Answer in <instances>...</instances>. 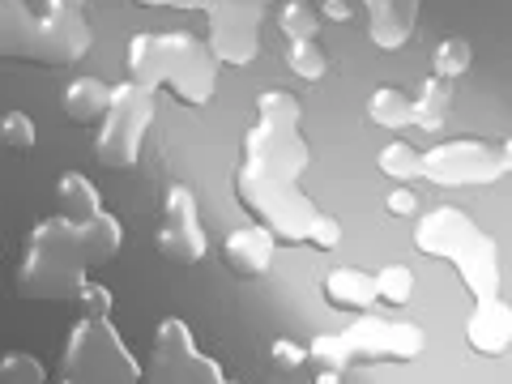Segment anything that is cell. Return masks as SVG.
Masks as SVG:
<instances>
[{
    "instance_id": "17",
    "label": "cell",
    "mask_w": 512,
    "mask_h": 384,
    "mask_svg": "<svg viewBox=\"0 0 512 384\" xmlns=\"http://www.w3.org/2000/svg\"><path fill=\"white\" fill-rule=\"evenodd\" d=\"M325 295L333 308H342V312H372L376 308V278L372 274H363V269H333V274L325 278Z\"/></svg>"
},
{
    "instance_id": "2",
    "label": "cell",
    "mask_w": 512,
    "mask_h": 384,
    "mask_svg": "<svg viewBox=\"0 0 512 384\" xmlns=\"http://www.w3.org/2000/svg\"><path fill=\"white\" fill-rule=\"evenodd\" d=\"M414 248L453 265L474 303L500 299V248L466 210L440 205V210L423 214V222L414 227Z\"/></svg>"
},
{
    "instance_id": "34",
    "label": "cell",
    "mask_w": 512,
    "mask_h": 384,
    "mask_svg": "<svg viewBox=\"0 0 512 384\" xmlns=\"http://www.w3.org/2000/svg\"><path fill=\"white\" fill-rule=\"evenodd\" d=\"M320 18L325 22H350V0H320Z\"/></svg>"
},
{
    "instance_id": "9",
    "label": "cell",
    "mask_w": 512,
    "mask_h": 384,
    "mask_svg": "<svg viewBox=\"0 0 512 384\" xmlns=\"http://www.w3.org/2000/svg\"><path fill=\"white\" fill-rule=\"evenodd\" d=\"M312 150L308 141L299 137V128L286 124H265L256 120L244 137V167L248 175H261V180H278V184H299V175L308 171Z\"/></svg>"
},
{
    "instance_id": "36",
    "label": "cell",
    "mask_w": 512,
    "mask_h": 384,
    "mask_svg": "<svg viewBox=\"0 0 512 384\" xmlns=\"http://www.w3.org/2000/svg\"><path fill=\"white\" fill-rule=\"evenodd\" d=\"M316 384H342V372H325V367H320V376H316Z\"/></svg>"
},
{
    "instance_id": "10",
    "label": "cell",
    "mask_w": 512,
    "mask_h": 384,
    "mask_svg": "<svg viewBox=\"0 0 512 384\" xmlns=\"http://www.w3.org/2000/svg\"><path fill=\"white\" fill-rule=\"evenodd\" d=\"M504 175V154L487 141H444L423 154V180L440 188H483Z\"/></svg>"
},
{
    "instance_id": "22",
    "label": "cell",
    "mask_w": 512,
    "mask_h": 384,
    "mask_svg": "<svg viewBox=\"0 0 512 384\" xmlns=\"http://www.w3.org/2000/svg\"><path fill=\"white\" fill-rule=\"evenodd\" d=\"M376 167L389 175L393 184H414V180H423V154L406 146V141H389L380 154H376Z\"/></svg>"
},
{
    "instance_id": "27",
    "label": "cell",
    "mask_w": 512,
    "mask_h": 384,
    "mask_svg": "<svg viewBox=\"0 0 512 384\" xmlns=\"http://www.w3.org/2000/svg\"><path fill=\"white\" fill-rule=\"evenodd\" d=\"M376 299L389 303V308H406L414 299V274L406 265H384L376 274Z\"/></svg>"
},
{
    "instance_id": "7",
    "label": "cell",
    "mask_w": 512,
    "mask_h": 384,
    "mask_svg": "<svg viewBox=\"0 0 512 384\" xmlns=\"http://www.w3.org/2000/svg\"><path fill=\"white\" fill-rule=\"evenodd\" d=\"M235 197L256 214V222L278 239V244H308L312 218L320 214L316 205L303 197L299 184H278V180H261V175L239 171L235 175Z\"/></svg>"
},
{
    "instance_id": "32",
    "label": "cell",
    "mask_w": 512,
    "mask_h": 384,
    "mask_svg": "<svg viewBox=\"0 0 512 384\" xmlns=\"http://www.w3.org/2000/svg\"><path fill=\"white\" fill-rule=\"evenodd\" d=\"M73 299L82 303V316H111V291L103 282H82Z\"/></svg>"
},
{
    "instance_id": "13",
    "label": "cell",
    "mask_w": 512,
    "mask_h": 384,
    "mask_svg": "<svg viewBox=\"0 0 512 384\" xmlns=\"http://www.w3.org/2000/svg\"><path fill=\"white\" fill-rule=\"evenodd\" d=\"M158 252L167 261H180V265H197L210 239H205L201 227V210H197V192L188 184H171L167 197H163V227H158Z\"/></svg>"
},
{
    "instance_id": "3",
    "label": "cell",
    "mask_w": 512,
    "mask_h": 384,
    "mask_svg": "<svg viewBox=\"0 0 512 384\" xmlns=\"http://www.w3.org/2000/svg\"><path fill=\"white\" fill-rule=\"evenodd\" d=\"M94 265V252L86 244L82 222L73 218H43L26 235V252L18 265V291L26 299H73L86 282V269Z\"/></svg>"
},
{
    "instance_id": "40",
    "label": "cell",
    "mask_w": 512,
    "mask_h": 384,
    "mask_svg": "<svg viewBox=\"0 0 512 384\" xmlns=\"http://www.w3.org/2000/svg\"><path fill=\"white\" fill-rule=\"evenodd\" d=\"M265 5H269V0H265Z\"/></svg>"
},
{
    "instance_id": "39",
    "label": "cell",
    "mask_w": 512,
    "mask_h": 384,
    "mask_svg": "<svg viewBox=\"0 0 512 384\" xmlns=\"http://www.w3.org/2000/svg\"><path fill=\"white\" fill-rule=\"evenodd\" d=\"M60 384H73V380H60Z\"/></svg>"
},
{
    "instance_id": "30",
    "label": "cell",
    "mask_w": 512,
    "mask_h": 384,
    "mask_svg": "<svg viewBox=\"0 0 512 384\" xmlns=\"http://www.w3.org/2000/svg\"><path fill=\"white\" fill-rule=\"evenodd\" d=\"M308 244L316 252H333V248L342 244V222L333 218V214H316L312 218V231H308Z\"/></svg>"
},
{
    "instance_id": "24",
    "label": "cell",
    "mask_w": 512,
    "mask_h": 384,
    "mask_svg": "<svg viewBox=\"0 0 512 384\" xmlns=\"http://www.w3.org/2000/svg\"><path fill=\"white\" fill-rule=\"evenodd\" d=\"M286 69L303 77V82H320L329 73V56L316 39H299V43H286Z\"/></svg>"
},
{
    "instance_id": "12",
    "label": "cell",
    "mask_w": 512,
    "mask_h": 384,
    "mask_svg": "<svg viewBox=\"0 0 512 384\" xmlns=\"http://www.w3.org/2000/svg\"><path fill=\"white\" fill-rule=\"evenodd\" d=\"M90 22H86V0H43V13L35 18V47L30 60L43 64H73L90 52Z\"/></svg>"
},
{
    "instance_id": "8",
    "label": "cell",
    "mask_w": 512,
    "mask_h": 384,
    "mask_svg": "<svg viewBox=\"0 0 512 384\" xmlns=\"http://www.w3.org/2000/svg\"><path fill=\"white\" fill-rule=\"evenodd\" d=\"M141 376H146V384H218L222 367L192 346V333L180 316H167L154 329L150 367Z\"/></svg>"
},
{
    "instance_id": "11",
    "label": "cell",
    "mask_w": 512,
    "mask_h": 384,
    "mask_svg": "<svg viewBox=\"0 0 512 384\" xmlns=\"http://www.w3.org/2000/svg\"><path fill=\"white\" fill-rule=\"evenodd\" d=\"M261 13L265 0H205L210 18V52L218 64H252L261 52Z\"/></svg>"
},
{
    "instance_id": "29",
    "label": "cell",
    "mask_w": 512,
    "mask_h": 384,
    "mask_svg": "<svg viewBox=\"0 0 512 384\" xmlns=\"http://www.w3.org/2000/svg\"><path fill=\"white\" fill-rule=\"evenodd\" d=\"M35 141H39V133L26 111H5V116H0V146L5 150H35Z\"/></svg>"
},
{
    "instance_id": "38",
    "label": "cell",
    "mask_w": 512,
    "mask_h": 384,
    "mask_svg": "<svg viewBox=\"0 0 512 384\" xmlns=\"http://www.w3.org/2000/svg\"><path fill=\"white\" fill-rule=\"evenodd\" d=\"M218 384H239V380H218Z\"/></svg>"
},
{
    "instance_id": "26",
    "label": "cell",
    "mask_w": 512,
    "mask_h": 384,
    "mask_svg": "<svg viewBox=\"0 0 512 384\" xmlns=\"http://www.w3.org/2000/svg\"><path fill=\"white\" fill-rule=\"evenodd\" d=\"M470 60H474V47L461 35H453V39L436 43V52H431V69H436V77H444V82H453V77H461L470 69Z\"/></svg>"
},
{
    "instance_id": "1",
    "label": "cell",
    "mask_w": 512,
    "mask_h": 384,
    "mask_svg": "<svg viewBox=\"0 0 512 384\" xmlns=\"http://www.w3.org/2000/svg\"><path fill=\"white\" fill-rule=\"evenodd\" d=\"M128 77L150 90H171L184 107H205L218 86V60L210 43L171 30V35H137L128 43Z\"/></svg>"
},
{
    "instance_id": "5",
    "label": "cell",
    "mask_w": 512,
    "mask_h": 384,
    "mask_svg": "<svg viewBox=\"0 0 512 384\" xmlns=\"http://www.w3.org/2000/svg\"><path fill=\"white\" fill-rule=\"evenodd\" d=\"M64 380L73 384H137L141 367L107 316H82L64 342Z\"/></svg>"
},
{
    "instance_id": "19",
    "label": "cell",
    "mask_w": 512,
    "mask_h": 384,
    "mask_svg": "<svg viewBox=\"0 0 512 384\" xmlns=\"http://www.w3.org/2000/svg\"><path fill=\"white\" fill-rule=\"evenodd\" d=\"M448 107H453V86H448L444 77H427L419 94L410 99V124L423 128V133H436L448 120Z\"/></svg>"
},
{
    "instance_id": "20",
    "label": "cell",
    "mask_w": 512,
    "mask_h": 384,
    "mask_svg": "<svg viewBox=\"0 0 512 384\" xmlns=\"http://www.w3.org/2000/svg\"><path fill=\"white\" fill-rule=\"evenodd\" d=\"M56 197H60L64 218H94V214H103L99 188H94L82 171H64L56 180Z\"/></svg>"
},
{
    "instance_id": "35",
    "label": "cell",
    "mask_w": 512,
    "mask_h": 384,
    "mask_svg": "<svg viewBox=\"0 0 512 384\" xmlns=\"http://www.w3.org/2000/svg\"><path fill=\"white\" fill-rule=\"evenodd\" d=\"M163 9H205V0H167Z\"/></svg>"
},
{
    "instance_id": "23",
    "label": "cell",
    "mask_w": 512,
    "mask_h": 384,
    "mask_svg": "<svg viewBox=\"0 0 512 384\" xmlns=\"http://www.w3.org/2000/svg\"><path fill=\"white\" fill-rule=\"evenodd\" d=\"M278 30L286 35V43H299V39H316L320 30V9L312 0H286L278 9Z\"/></svg>"
},
{
    "instance_id": "14",
    "label": "cell",
    "mask_w": 512,
    "mask_h": 384,
    "mask_svg": "<svg viewBox=\"0 0 512 384\" xmlns=\"http://www.w3.org/2000/svg\"><path fill=\"white\" fill-rule=\"evenodd\" d=\"M274 252H278V239L269 235L261 222H248V227H235L222 244V261H227L231 274L239 278H265L274 269Z\"/></svg>"
},
{
    "instance_id": "28",
    "label": "cell",
    "mask_w": 512,
    "mask_h": 384,
    "mask_svg": "<svg viewBox=\"0 0 512 384\" xmlns=\"http://www.w3.org/2000/svg\"><path fill=\"white\" fill-rule=\"evenodd\" d=\"M256 116H261L265 124H286V128H299L303 107H299L295 94H286V90H261V99H256Z\"/></svg>"
},
{
    "instance_id": "33",
    "label": "cell",
    "mask_w": 512,
    "mask_h": 384,
    "mask_svg": "<svg viewBox=\"0 0 512 384\" xmlns=\"http://www.w3.org/2000/svg\"><path fill=\"white\" fill-rule=\"evenodd\" d=\"M384 210H389L393 218H414L419 214V192H414V184H397L389 197H384Z\"/></svg>"
},
{
    "instance_id": "4",
    "label": "cell",
    "mask_w": 512,
    "mask_h": 384,
    "mask_svg": "<svg viewBox=\"0 0 512 384\" xmlns=\"http://www.w3.org/2000/svg\"><path fill=\"white\" fill-rule=\"evenodd\" d=\"M423 350H427V333L414 320H380L372 312H363L350 329L312 338L308 359L320 363L325 372H346V367H363L376 359L414 363Z\"/></svg>"
},
{
    "instance_id": "16",
    "label": "cell",
    "mask_w": 512,
    "mask_h": 384,
    "mask_svg": "<svg viewBox=\"0 0 512 384\" xmlns=\"http://www.w3.org/2000/svg\"><path fill=\"white\" fill-rule=\"evenodd\" d=\"M367 5V30H372V43L380 52H397L406 47L414 35V18H419L423 0H363Z\"/></svg>"
},
{
    "instance_id": "21",
    "label": "cell",
    "mask_w": 512,
    "mask_h": 384,
    "mask_svg": "<svg viewBox=\"0 0 512 384\" xmlns=\"http://www.w3.org/2000/svg\"><path fill=\"white\" fill-rule=\"evenodd\" d=\"M367 116L376 128H406L410 124V94L397 86H376L367 99Z\"/></svg>"
},
{
    "instance_id": "6",
    "label": "cell",
    "mask_w": 512,
    "mask_h": 384,
    "mask_svg": "<svg viewBox=\"0 0 512 384\" xmlns=\"http://www.w3.org/2000/svg\"><path fill=\"white\" fill-rule=\"evenodd\" d=\"M154 124V90L124 82L111 86V103L103 111V128L94 137V150L107 167H133L146 146V133Z\"/></svg>"
},
{
    "instance_id": "15",
    "label": "cell",
    "mask_w": 512,
    "mask_h": 384,
    "mask_svg": "<svg viewBox=\"0 0 512 384\" xmlns=\"http://www.w3.org/2000/svg\"><path fill=\"white\" fill-rule=\"evenodd\" d=\"M466 342L474 355L500 359L512 350V308L504 299H483L474 303V312L466 320Z\"/></svg>"
},
{
    "instance_id": "18",
    "label": "cell",
    "mask_w": 512,
    "mask_h": 384,
    "mask_svg": "<svg viewBox=\"0 0 512 384\" xmlns=\"http://www.w3.org/2000/svg\"><path fill=\"white\" fill-rule=\"evenodd\" d=\"M107 103H111V86L103 82V77H73L60 94V107L69 111V120H82V124L103 120Z\"/></svg>"
},
{
    "instance_id": "37",
    "label": "cell",
    "mask_w": 512,
    "mask_h": 384,
    "mask_svg": "<svg viewBox=\"0 0 512 384\" xmlns=\"http://www.w3.org/2000/svg\"><path fill=\"white\" fill-rule=\"evenodd\" d=\"M500 154H504V171H512V137L504 141V150H500Z\"/></svg>"
},
{
    "instance_id": "31",
    "label": "cell",
    "mask_w": 512,
    "mask_h": 384,
    "mask_svg": "<svg viewBox=\"0 0 512 384\" xmlns=\"http://www.w3.org/2000/svg\"><path fill=\"white\" fill-rule=\"evenodd\" d=\"M269 359H274L278 372H299V367L308 363V346H299L295 338H274V346H269Z\"/></svg>"
},
{
    "instance_id": "25",
    "label": "cell",
    "mask_w": 512,
    "mask_h": 384,
    "mask_svg": "<svg viewBox=\"0 0 512 384\" xmlns=\"http://www.w3.org/2000/svg\"><path fill=\"white\" fill-rule=\"evenodd\" d=\"M47 380V367L39 355L30 350H5L0 355V384H43Z\"/></svg>"
}]
</instances>
